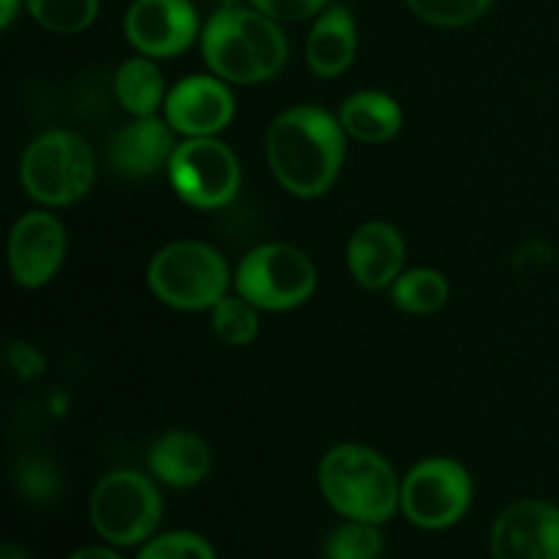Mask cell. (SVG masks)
Here are the masks:
<instances>
[{"label":"cell","instance_id":"obj_1","mask_svg":"<svg viewBox=\"0 0 559 559\" xmlns=\"http://www.w3.org/2000/svg\"><path fill=\"white\" fill-rule=\"evenodd\" d=\"M344 134L336 118L320 107H293L267 129V164L278 183L300 200L322 197L338 178Z\"/></svg>","mask_w":559,"mask_h":559},{"label":"cell","instance_id":"obj_2","mask_svg":"<svg viewBox=\"0 0 559 559\" xmlns=\"http://www.w3.org/2000/svg\"><path fill=\"white\" fill-rule=\"evenodd\" d=\"M202 55L216 76L235 85H257L287 63V38L276 20L257 9L224 5L202 31Z\"/></svg>","mask_w":559,"mask_h":559},{"label":"cell","instance_id":"obj_3","mask_svg":"<svg viewBox=\"0 0 559 559\" xmlns=\"http://www.w3.org/2000/svg\"><path fill=\"white\" fill-rule=\"evenodd\" d=\"M320 491L344 519L382 524L402 508V484L377 451L355 442L331 448L320 462Z\"/></svg>","mask_w":559,"mask_h":559},{"label":"cell","instance_id":"obj_4","mask_svg":"<svg viewBox=\"0 0 559 559\" xmlns=\"http://www.w3.org/2000/svg\"><path fill=\"white\" fill-rule=\"evenodd\" d=\"M147 287L164 306L180 311L213 309L227 295L229 267L213 246L178 240L147 265Z\"/></svg>","mask_w":559,"mask_h":559},{"label":"cell","instance_id":"obj_5","mask_svg":"<svg viewBox=\"0 0 559 559\" xmlns=\"http://www.w3.org/2000/svg\"><path fill=\"white\" fill-rule=\"evenodd\" d=\"M27 194L49 207L82 200L96 178V158L87 142L71 131H47L36 136L20 164Z\"/></svg>","mask_w":559,"mask_h":559},{"label":"cell","instance_id":"obj_6","mask_svg":"<svg viewBox=\"0 0 559 559\" xmlns=\"http://www.w3.org/2000/svg\"><path fill=\"white\" fill-rule=\"evenodd\" d=\"M162 495L147 475L115 469L98 480L91 500L96 533L115 546H134L151 538L162 522Z\"/></svg>","mask_w":559,"mask_h":559},{"label":"cell","instance_id":"obj_7","mask_svg":"<svg viewBox=\"0 0 559 559\" xmlns=\"http://www.w3.org/2000/svg\"><path fill=\"white\" fill-rule=\"evenodd\" d=\"M235 287L262 311H289L314 295V262L287 243H265L251 249L235 273Z\"/></svg>","mask_w":559,"mask_h":559},{"label":"cell","instance_id":"obj_8","mask_svg":"<svg viewBox=\"0 0 559 559\" xmlns=\"http://www.w3.org/2000/svg\"><path fill=\"white\" fill-rule=\"evenodd\" d=\"M169 183L191 207L216 211L240 191V162L216 136H189L169 158Z\"/></svg>","mask_w":559,"mask_h":559},{"label":"cell","instance_id":"obj_9","mask_svg":"<svg viewBox=\"0 0 559 559\" xmlns=\"http://www.w3.org/2000/svg\"><path fill=\"white\" fill-rule=\"evenodd\" d=\"M473 480L453 459H426L402 484V511L415 527L445 530L467 513Z\"/></svg>","mask_w":559,"mask_h":559},{"label":"cell","instance_id":"obj_10","mask_svg":"<svg viewBox=\"0 0 559 559\" xmlns=\"http://www.w3.org/2000/svg\"><path fill=\"white\" fill-rule=\"evenodd\" d=\"M123 31L131 47L147 58H175L194 44L200 20L189 0H134Z\"/></svg>","mask_w":559,"mask_h":559},{"label":"cell","instance_id":"obj_11","mask_svg":"<svg viewBox=\"0 0 559 559\" xmlns=\"http://www.w3.org/2000/svg\"><path fill=\"white\" fill-rule=\"evenodd\" d=\"M495 559H559V508L522 500L506 508L491 527Z\"/></svg>","mask_w":559,"mask_h":559},{"label":"cell","instance_id":"obj_12","mask_svg":"<svg viewBox=\"0 0 559 559\" xmlns=\"http://www.w3.org/2000/svg\"><path fill=\"white\" fill-rule=\"evenodd\" d=\"M66 257V229L52 213L33 211L14 224L9 238V265L16 284L44 287Z\"/></svg>","mask_w":559,"mask_h":559},{"label":"cell","instance_id":"obj_13","mask_svg":"<svg viewBox=\"0 0 559 559\" xmlns=\"http://www.w3.org/2000/svg\"><path fill=\"white\" fill-rule=\"evenodd\" d=\"M164 115L175 134L213 136L229 126L235 98L222 76L194 74L180 80L164 102Z\"/></svg>","mask_w":559,"mask_h":559},{"label":"cell","instance_id":"obj_14","mask_svg":"<svg viewBox=\"0 0 559 559\" xmlns=\"http://www.w3.org/2000/svg\"><path fill=\"white\" fill-rule=\"evenodd\" d=\"M173 134V126L167 120H158L156 115L126 123L123 129L115 131L107 147V156L112 162L115 173L129 180H142L162 173L164 167H169V158H173L175 147H178Z\"/></svg>","mask_w":559,"mask_h":559},{"label":"cell","instance_id":"obj_15","mask_svg":"<svg viewBox=\"0 0 559 559\" xmlns=\"http://www.w3.org/2000/svg\"><path fill=\"white\" fill-rule=\"evenodd\" d=\"M347 265L366 289H385L402 276L404 240L393 224L366 222L347 246Z\"/></svg>","mask_w":559,"mask_h":559},{"label":"cell","instance_id":"obj_16","mask_svg":"<svg viewBox=\"0 0 559 559\" xmlns=\"http://www.w3.org/2000/svg\"><path fill=\"white\" fill-rule=\"evenodd\" d=\"M355 49H358V27H355L353 14L344 5H328L320 16H317L314 27L306 41V60L309 69L317 76H338L342 71L349 69L355 60Z\"/></svg>","mask_w":559,"mask_h":559},{"label":"cell","instance_id":"obj_17","mask_svg":"<svg viewBox=\"0 0 559 559\" xmlns=\"http://www.w3.org/2000/svg\"><path fill=\"white\" fill-rule=\"evenodd\" d=\"M147 464L162 484L189 489V486L205 480V475L211 473L213 456L202 437L191 435V431H167L153 442Z\"/></svg>","mask_w":559,"mask_h":559},{"label":"cell","instance_id":"obj_18","mask_svg":"<svg viewBox=\"0 0 559 559\" xmlns=\"http://www.w3.org/2000/svg\"><path fill=\"white\" fill-rule=\"evenodd\" d=\"M338 123L353 140L366 142V145H382L402 131L404 112L396 98H391L388 93L364 91L342 104Z\"/></svg>","mask_w":559,"mask_h":559},{"label":"cell","instance_id":"obj_19","mask_svg":"<svg viewBox=\"0 0 559 559\" xmlns=\"http://www.w3.org/2000/svg\"><path fill=\"white\" fill-rule=\"evenodd\" d=\"M115 93H118L120 107L134 118H153L156 109L167 102L162 69L147 55L131 58L120 66L115 74Z\"/></svg>","mask_w":559,"mask_h":559},{"label":"cell","instance_id":"obj_20","mask_svg":"<svg viewBox=\"0 0 559 559\" xmlns=\"http://www.w3.org/2000/svg\"><path fill=\"white\" fill-rule=\"evenodd\" d=\"M448 295L445 276L431 267H415L391 284V300L407 314H435L448 304Z\"/></svg>","mask_w":559,"mask_h":559},{"label":"cell","instance_id":"obj_21","mask_svg":"<svg viewBox=\"0 0 559 559\" xmlns=\"http://www.w3.org/2000/svg\"><path fill=\"white\" fill-rule=\"evenodd\" d=\"M33 20L60 36H74L93 25L98 14V0H25Z\"/></svg>","mask_w":559,"mask_h":559},{"label":"cell","instance_id":"obj_22","mask_svg":"<svg viewBox=\"0 0 559 559\" xmlns=\"http://www.w3.org/2000/svg\"><path fill=\"white\" fill-rule=\"evenodd\" d=\"M211 325L213 333L224 344H229V347H246L260 333V317H257V306L249 304L243 295H238V298H227L224 295L211 309Z\"/></svg>","mask_w":559,"mask_h":559},{"label":"cell","instance_id":"obj_23","mask_svg":"<svg viewBox=\"0 0 559 559\" xmlns=\"http://www.w3.org/2000/svg\"><path fill=\"white\" fill-rule=\"evenodd\" d=\"M380 524L347 519L325 540V559H380L385 551Z\"/></svg>","mask_w":559,"mask_h":559},{"label":"cell","instance_id":"obj_24","mask_svg":"<svg viewBox=\"0 0 559 559\" xmlns=\"http://www.w3.org/2000/svg\"><path fill=\"white\" fill-rule=\"evenodd\" d=\"M495 0H407L415 16L437 27H464L478 22Z\"/></svg>","mask_w":559,"mask_h":559},{"label":"cell","instance_id":"obj_25","mask_svg":"<svg viewBox=\"0 0 559 559\" xmlns=\"http://www.w3.org/2000/svg\"><path fill=\"white\" fill-rule=\"evenodd\" d=\"M136 559H216L211 544L194 533H167L153 538Z\"/></svg>","mask_w":559,"mask_h":559},{"label":"cell","instance_id":"obj_26","mask_svg":"<svg viewBox=\"0 0 559 559\" xmlns=\"http://www.w3.org/2000/svg\"><path fill=\"white\" fill-rule=\"evenodd\" d=\"M251 9L262 11L276 22H300L320 16L328 9V0H249Z\"/></svg>","mask_w":559,"mask_h":559},{"label":"cell","instance_id":"obj_27","mask_svg":"<svg viewBox=\"0 0 559 559\" xmlns=\"http://www.w3.org/2000/svg\"><path fill=\"white\" fill-rule=\"evenodd\" d=\"M20 489L25 491L31 500H49L58 491V475L47 467V464H25L20 469Z\"/></svg>","mask_w":559,"mask_h":559},{"label":"cell","instance_id":"obj_28","mask_svg":"<svg viewBox=\"0 0 559 559\" xmlns=\"http://www.w3.org/2000/svg\"><path fill=\"white\" fill-rule=\"evenodd\" d=\"M69 559H120L115 551L109 549H102V546H93V549H80L74 551Z\"/></svg>","mask_w":559,"mask_h":559},{"label":"cell","instance_id":"obj_29","mask_svg":"<svg viewBox=\"0 0 559 559\" xmlns=\"http://www.w3.org/2000/svg\"><path fill=\"white\" fill-rule=\"evenodd\" d=\"M20 3H22V0H3V11H0V25L9 27L11 22H14Z\"/></svg>","mask_w":559,"mask_h":559},{"label":"cell","instance_id":"obj_30","mask_svg":"<svg viewBox=\"0 0 559 559\" xmlns=\"http://www.w3.org/2000/svg\"><path fill=\"white\" fill-rule=\"evenodd\" d=\"M0 559H31L27 557V551H22L20 546H3V551H0Z\"/></svg>","mask_w":559,"mask_h":559}]
</instances>
